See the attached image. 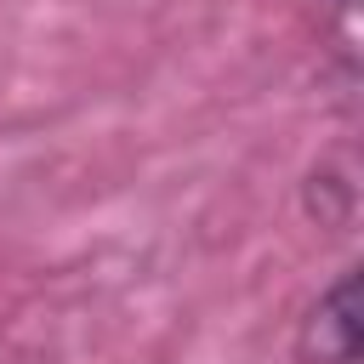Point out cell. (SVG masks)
<instances>
[{
    "label": "cell",
    "instance_id": "cell-1",
    "mask_svg": "<svg viewBox=\"0 0 364 364\" xmlns=\"http://www.w3.org/2000/svg\"><path fill=\"white\" fill-rule=\"evenodd\" d=\"M307 364H358V273H341L301 324Z\"/></svg>",
    "mask_w": 364,
    "mask_h": 364
}]
</instances>
